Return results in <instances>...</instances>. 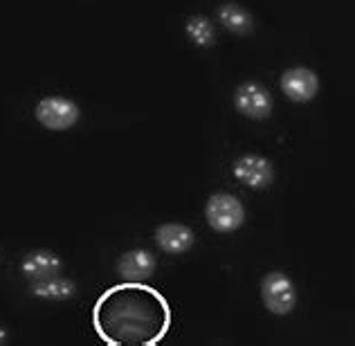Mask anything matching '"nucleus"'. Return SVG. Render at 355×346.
<instances>
[{
    "mask_svg": "<svg viewBox=\"0 0 355 346\" xmlns=\"http://www.w3.org/2000/svg\"><path fill=\"white\" fill-rule=\"evenodd\" d=\"M187 30V36H189V41L193 45H198V48H211L214 41H216V34H214V25L207 16L202 14H196V16H189V21L184 25Z\"/></svg>",
    "mask_w": 355,
    "mask_h": 346,
    "instance_id": "nucleus-13",
    "label": "nucleus"
},
{
    "mask_svg": "<svg viewBox=\"0 0 355 346\" xmlns=\"http://www.w3.org/2000/svg\"><path fill=\"white\" fill-rule=\"evenodd\" d=\"M74 293H77V286L59 275L39 279V282L32 284V295L39 299H48V302H63V299H70Z\"/></svg>",
    "mask_w": 355,
    "mask_h": 346,
    "instance_id": "nucleus-12",
    "label": "nucleus"
},
{
    "mask_svg": "<svg viewBox=\"0 0 355 346\" xmlns=\"http://www.w3.org/2000/svg\"><path fill=\"white\" fill-rule=\"evenodd\" d=\"M34 115L48 130H68L77 124L79 108L68 97H45L36 104Z\"/></svg>",
    "mask_w": 355,
    "mask_h": 346,
    "instance_id": "nucleus-4",
    "label": "nucleus"
},
{
    "mask_svg": "<svg viewBox=\"0 0 355 346\" xmlns=\"http://www.w3.org/2000/svg\"><path fill=\"white\" fill-rule=\"evenodd\" d=\"M261 299L272 315H288L297 306V290L286 273H268L261 282Z\"/></svg>",
    "mask_w": 355,
    "mask_h": 346,
    "instance_id": "nucleus-3",
    "label": "nucleus"
},
{
    "mask_svg": "<svg viewBox=\"0 0 355 346\" xmlns=\"http://www.w3.org/2000/svg\"><path fill=\"white\" fill-rule=\"evenodd\" d=\"M232 171H234L236 180L241 184L250 187V189H266V187H270L275 180L272 162H270L268 157L257 155V153L241 155L234 162V169Z\"/></svg>",
    "mask_w": 355,
    "mask_h": 346,
    "instance_id": "nucleus-6",
    "label": "nucleus"
},
{
    "mask_svg": "<svg viewBox=\"0 0 355 346\" xmlns=\"http://www.w3.org/2000/svg\"><path fill=\"white\" fill-rule=\"evenodd\" d=\"M234 108L250 119H266L272 113V97L263 83L245 81L234 92Z\"/></svg>",
    "mask_w": 355,
    "mask_h": 346,
    "instance_id": "nucleus-5",
    "label": "nucleus"
},
{
    "mask_svg": "<svg viewBox=\"0 0 355 346\" xmlns=\"http://www.w3.org/2000/svg\"><path fill=\"white\" fill-rule=\"evenodd\" d=\"M282 90L291 101L306 104L320 92V77L311 68H291L282 74Z\"/></svg>",
    "mask_w": 355,
    "mask_h": 346,
    "instance_id": "nucleus-7",
    "label": "nucleus"
},
{
    "mask_svg": "<svg viewBox=\"0 0 355 346\" xmlns=\"http://www.w3.org/2000/svg\"><path fill=\"white\" fill-rule=\"evenodd\" d=\"M207 225L218 234H232L245 223V207L232 193H214L205 205Z\"/></svg>",
    "mask_w": 355,
    "mask_h": 346,
    "instance_id": "nucleus-2",
    "label": "nucleus"
},
{
    "mask_svg": "<svg viewBox=\"0 0 355 346\" xmlns=\"http://www.w3.org/2000/svg\"><path fill=\"white\" fill-rule=\"evenodd\" d=\"M171 320L166 297L144 282L110 286L92 306V329L108 346H157Z\"/></svg>",
    "mask_w": 355,
    "mask_h": 346,
    "instance_id": "nucleus-1",
    "label": "nucleus"
},
{
    "mask_svg": "<svg viewBox=\"0 0 355 346\" xmlns=\"http://www.w3.org/2000/svg\"><path fill=\"white\" fill-rule=\"evenodd\" d=\"M61 259L50 250H34L30 254H25L21 270L27 279L39 282V279H48L61 273Z\"/></svg>",
    "mask_w": 355,
    "mask_h": 346,
    "instance_id": "nucleus-10",
    "label": "nucleus"
},
{
    "mask_svg": "<svg viewBox=\"0 0 355 346\" xmlns=\"http://www.w3.org/2000/svg\"><path fill=\"white\" fill-rule=\"evenodd\" d=\"M157 268V259L148 250H128L119 257L117 275L121 282H146Z\"/></svg>",
    "mask_w": 355,
    "mask_h": 346,
    "instance_id": "nucleus-8",
    "label": "nucleus"
},
{
    "mask_svg": "<svg viewBox=\"0 0 355 346\" xmlns=\"http://www.w3.org/2000/svg\"><path fill=\"white\" fill-rule=\"evenodd\" d=\"M155 243L166 254H184L196 243V234L182 223H164L155 230Z\"/></svg>",
    "mask_w": 355,
    "mask_h": 346,
    "instance_id": "nucleus-9",
    "label": "nucleus"
},
{
    "mask_svg": "<svg viewBox=\"0 0 355 346\" xmlns=\"http://www.w3.org/2000/svg\"><path fill=\"white\" fill-rule=\"evenodd\" d=\"M5 342H7V331L0 326V344H5Z\"/></svg>",
    "mask_w": 355,
    "mask_h": 346,
    "instance_id": "nucleus-14",
    "label": "nucleus"
},
{
    "mask_svg": "<svg viewBox=\"0 0 355 346\" xmlns=\"http://www.w3.org/2000/svg\"><path fill=\"white\" fill-rule=\"evenodd\" d=\"M218 21L223 23L225 30H230L232 34H239V36L250 34L252 27H254L252 14L245 7H241L239 3H223L218 7Z\"/></svg>",
    "mask_w": 355,
    "mask_h": 346,
    "instance_id": "nucleus-11",
    "label": "nucleus"
}]
</instances>
